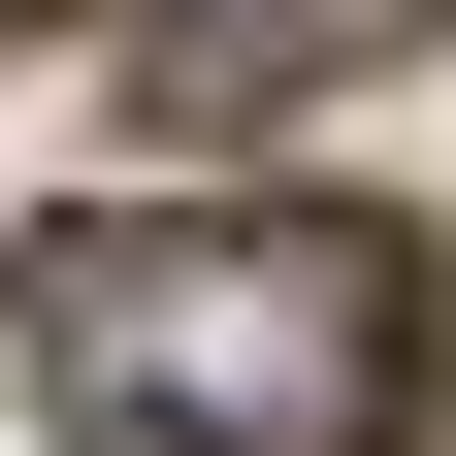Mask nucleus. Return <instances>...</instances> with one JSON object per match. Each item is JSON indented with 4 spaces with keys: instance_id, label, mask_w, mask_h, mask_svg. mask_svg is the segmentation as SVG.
Returning a JSON list of instances; mask_svg holds the SVG:
<instances>
[{
    "instance_id": "2",
    "label": "nucleus",
    "mask_w": 456,
    "mask_h": 456,
    "mask_svg": "<svg viewBox=\"0 0 456 456\" xmlns=\"http://www.w3.org/2000/svg\"><path fill=\"white\" fill-rule=\"evenodd\" d=\"M391 33H424V0H163L131 66L196 98V131H261V98H326V66H391Z\"/></svg>"
},
{
    "instance_id": "1",
    "label": "nucleus",
    "mask_w": 456,
    "mask_h": 456,
    "mask_svg": "<svg viewBox=\"0 0 456 456\" xmlns=\"http://www.w3.org/2000/svg\"><path fill=\"white\" fill-rule=\"evenodd\" d=\"M33 391L98 456H424L456 326L359 196H98L33 228Z\"/></svg>"
}]
</instances>
